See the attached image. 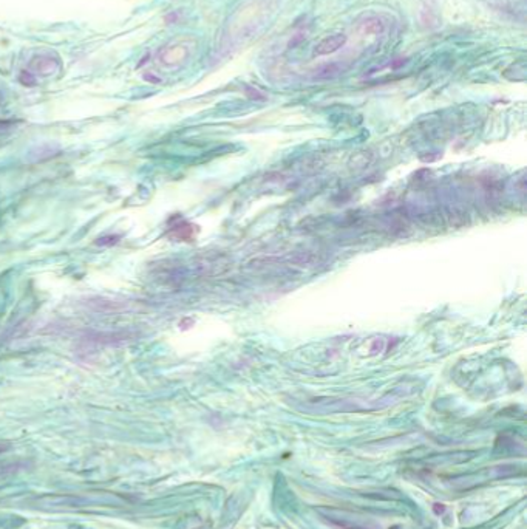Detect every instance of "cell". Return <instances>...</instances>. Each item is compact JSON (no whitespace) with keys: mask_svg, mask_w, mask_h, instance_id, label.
Instances as JSON below:
<instances>
[{"mask_svg":"<svg viewBox=\"0 0 527 529\" xmlns=\"http://www.w3.org/2000/svg\"><path fill=\"white\" fill-rule=\"evenodd\" d=\"M345 44H347V36H343V34L328 36V38H325L320 44L315 46L314 53L317 56H326V54H331V53H336Z\"/></svg>","mask_w":527,"mask_h":529,"instance_id":"6da1fadb","label":"cell"},{"mask_svg":"<svg viewBox=\"0 0 527 529\" xmlns=\"http://www.w3.org/2000/svg\"><path fill=\"white\" fill-rule=\"evenodd\" d=\"M118 240H119V235H108V237H102V238H99V242H97V245H101V246H105V245H115V243H118Z\"/></svg>","mask_w":527,"mask_h":529,"instance_id":"3957f363","label":"cell"},{"mask_svg":"<svg viewBox=\"0 0 527 529\" xmlns=\"http://www.w3.org/2000/svg\"><path fill=\"white\" fill-rule=\"evenodd\" d=\"M384 30H385V25L379 17H370L363 23V31L368 34H381V33H384Z\"/></svg>","mask_w":527,"mask_h":529,"instance_id":"7a4b0ae2","label":"cell"}]
</instances>
